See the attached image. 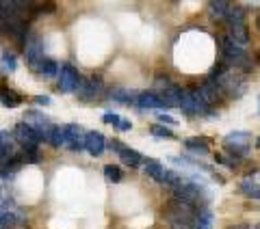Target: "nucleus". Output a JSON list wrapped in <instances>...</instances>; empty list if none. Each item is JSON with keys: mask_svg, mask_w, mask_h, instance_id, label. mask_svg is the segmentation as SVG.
<instances>
[{"mask_svg": "<svg viewBox=\"0 0 260 229\" xmlns=\"http://www.w3.org/2000/svg\"><path fill=\"white\" fill-rule=\"evenodd\" d=\"M258 147H260V136H258Z\"/></svg>", "mask_w": 260, "mask_h": 229, "instance_id": "obj_32", "label": "nucleus"}, {"mask_svg": "<svg viewBox=\"0 0 260 229\" xmlns=\"http://www.w3.org/2000/svg\"><path fill=\"white\" fill-rule=\"evenodd\" d=\"M256 229H260V225H258V227H256Z\"/></svg>", "mask_w": 260, "mask_h": 229, "instance_id": "obj_33", "label": "nucleus"}, {"mask_svg": "<svg viewBox=\"0 0 260 229\" xmlns=\"http://www.w3.org/2000/svg\"><path fill=\"white\" fill-rule=\"evenodd\" d=\"M256 26H258V30H260V15H258V20H256Z\"/></svg>", "mask_w": 260, "mask_h": 229, "instance_id": "obj_31", "label": "nucleus"}, {"mask_svg": "<svg viewBox=\"0 0 260 229\" xmlns=\"http://www.w3.org/2000/svg\"><path fill=\"white\" fill-rule=\"evenodd\" d=\"M39 73H42L44 78H54L56 73L61 71V67H59V63L56 61H52V59H44V63L39 65V69H37Z\"/></svg>", "mask_w": 260, "mask_h": 229, "instance_id": "obj_21", "label": "nucleus"}, {"mask_svg": "<svg viewBox=\"0 0 260 229\" xmlns=\"http://www.w3.org/2000/svg\"><path fill=\"white\" fill-rule=\"evenodd\" d=\"M117 154H119V158H121V160H124V162H126V165H128V167H133V169H135V167H141V165H143V162H150V160H152V158H143V156H141V154H139V151L130 149V147H126V145H121Z\"/></svg>", "mask_w": 260, "mask_h": 229, "instance_id": "obj_12", "label": "nucleus"}, {"mask_svg": "<svg viewBox=\"0 0 260 229\" xmlns=\"http://www.w3.org/2000/svg\"><path fill=\"white\" fill-rule=\"evenodd\" d=\"M80 83V73L72 67V65H63L61 67V80H59V89L61 93H72L76 91V87Z\"/></svg>", "mask_w": 260, "mask_h": 229, "instance_id": "obj_7", "label": "nucleus"}, {"mask_svg": "<svg viewBox=\"0 0 260 229\" xmlns=\"http://www.w3.org/2000/svg\"><path fill=\"white\" fill-rule=\"evenodd\" d=\"M241 193L245 195V197H249V199H260V186L254 184V182H249V179L241 184Z\"/></svg>", "mask_w": 260, "mask_h": 229, "instance_id": "obj_23", "label": "nucleus"}, {"mask_svg": "<svg viewBox=\"0 0 260 229\" xmlns=\"http://www.w3.org/2000/svg\"><path fill=\"white\" fill-rule=\"evenodd\" d=\"M109 97L115 102H121V104H137V100H139L137 91H128V89H113Z\"/></svg>", "mask_w": 260, "mask_h": 229, "instance_id": "obj_14", "label": "nucleus"}, {"mask_svg": "<svg viewBox=\"0 0 260 229\" xmlns=\"http://www.w3.org/2000/svg\"><path fill=\"white\" fill-rule=\"evenodd\" d=\"M104 124H111V126H115L117 130H121V132H128L130 128H133V124H130L128 119H124V117H119V114H115V112H107L104 114Z\"/></svg>", "mask_w": 260, "mask_h": 229, "instance_id": "obj_18", "label": "nucleus"}, {"mask_svg": "<svg viewBox=\"0 0 260 229\" xmlns=\"http://www.w3.org/2000/svg\"><path fill=\"white\" fill-rule=\"evenodd\" d=\"M158 121L160 124H167V126H176L178 124L176 117H172V114H167V112H158Z\"/></svg>", "mask_w": 260, "mask_h": 229, "instance_id": "obj_28", "label": "nucleus"}, {"mask_svg": "<svg viewBox=\"0 0 260 229\" xmlns=\"http://www.w3.org/2000/svg\"><path fill=\"white\" fill-rule=\"evenodd\" d=\"M50 145L52 147H61V145H68V141H65V130L61 126H54V132L50 136Z\"/></svg>", "mask_w": 260, "mask_h": 229, "instance_id": "obj_26", "label": "nucleus"}, {"mask_svg": "<svg viewBox=\"0 0 260 229\" xmlns=\"http://www.w3.org/2000/svg\"><path fill=\"white\" fill-rule=\"evenodd\" d=\"M24 97L18 95L15 91H11V89H7V87H0V102H3L7 108H15V106H20L22 104Z\"/></svg>", "mask_w": 260, "mask_h": 229, "instance_id": "obj_16", "label": "nucleus"}, {"mask_svg": "<svg viewBox=\"0 0 260 229\" xmlns=\"http://www.w3.org/2000/svg\"><path fill=\"white\" fill-rule=\"evenodd\" d=\"M178 106H180V110L184 114H206L208 112V104L202 100L200 91H182L180 93V100H178Z\"/></svg>", "mask_w": 260, "mask_h": 229, "instance_id": "obj_2", "label": "nucleus"}, {"mask_svg": "<svg viewBox=\"0 0 260 229\" xmlns=\"http://www.w3.org/2000/svg\"><path fill=\"white\" fill-rule=\"evenodd\" d=\"M230 3H225V0H215V3H210V15L213 18H228V13H230Z\"/></svg>", "mask_w": 260, "mask_h": 229, "instance_id": "obj_22", "label": "nucleus"}, {"mask_svg": "<svg viewBox=\"0 0 260 229\" xmlns=\"http://www.w3.org/2000/svg\"><path fill=\"white\" fill-rule=\"evenodd\" d=\"M104 175H107V179L109 182H113V184H117V182H121V169L119 167H115V165H107L104 167Z\"/></svg>", "mask_w": 260, "mask_h": 229, "instance_id": "obj_25", "label": "nucleus"}, {"mask_svg": "<svg viewBox=\"0 0 260 229\" xmlns=\"http://www.w3.org/2000/svg\"><path fill=\"white\" fill-rule=\"evenodd\" d=\"M85 149L91 154V156H100V154L107 149V138H104L100 132H87L85 136Z\"/></svg>", "mask_w": 260, "mask_h": 229, "instance_id": "obj_10", "label": "nucleus"}, {"mask_svg": "<svg viewBox=\"0 0 260 229\" xmlns=\"http://www.w3.org/2000/svg\"><path fill=\"white\" fill-rule=\"evenodd\" d=\"M150 132H152L154 136H160V138H176V134H174L169 128H165V126H152Z\"/></svg>", "mask_w": 260, "mask_h": 229, "instance_id": "obj_27", "label": "nucleus"}, {"mask_svg": "<svg viewBox=\"0 0 260 229\" xmlns=\"http://www.w3.org/2000/svg\"><path fill=\"white\" fill-rule=\"evenodd\" d=\"M15 67H18V59H15V54L5 52L3 56H0V73H3V76H9V73H13Z\"/></svg>", "mask_w": 260, "mask_h": 229, "instance_id": "obj_19", "label": "nucleus"}, {"mask_svg": "<svg viewBox=\"0 0 260 229\" xmlns=\"http://www.w3.org/2000/svg\"><path fill=\"white\" fill-rule=\"evenodd\" d=\"M35 102H37L39 106H48V104H50L52 100H50V97H48V95H37V97H35Z\"/></svg>", "mask_w": 260, "mask_h": 229, "instance_id": "obj_29", "label": "nucleus"}, {"mask_svg": "<svg viewBox=\"0 0 260 229\" xmlns=\"http://www.w3.org/2000/svg\"><path fill=\"white\" fill-rule=\"evenodd\" d=\"M143 171H145V175L154 179V182H162V177H165V169H162V165H160V162H156V160L145 162Z\"/></svg>", "mask_w": 260, "mask_h": 229, "instance_id": "obj_17", "label": "nucleus"}, {"mask_svg": "<svg viewBox=\"0 0 260 229\" xmlns=\"http://www.w3.org/2000/svg\"><path fill=\"white\" fill-rule=\"evenodd\" d=\"M162 184H167V186H172V188H178V186H182V184H184V179H182L180 173H176V171H165Z\"/></svg>", "mask_w": 260, "mask_h": 229, "instance_id": "obj_24", "label": "nucleus"}, {"mask_svg": "<svg viewBox=\"0 0 260 229\" xmlns=\"http://www.w3.org/2000/svg\"><path fill=\"white\" fill-rule=\"evenodd\" d=\"M13 138L24 147V154L39 151V143H42V138H39V134L28 124H18V126H15Z\"/></svg>", "mask_w": 260, "mask_h": 229, "instance_id": "obj_3", "label": "nucleus"}, {"mask_svg": "<svg viewBox=\"0 0 260 229\" xmlns=\"http://www.w3.org/2000/svg\"><path fill=\"white\" fill-rule=\"evenodd\" d=\"M26 56H28V65L32 69H39V65L44 63V42L42 39H30L26 46Z\"/></svg>", "mask_w": 260, "mask_h": 229, "instance_id": "obj_9", "label": "nucleus"}, {"mask_svg": "<svg viewBox=\"0 0 260 229\" xmlns=\"http://www.w3.org/2000/svg\"><path fill=\"white\" fill-rule=\"evenodd\" d=\"M102 91V80L100 78H80V83L76 87V95H78V100H83V102H91L95 100L98 95H100Z\"/></svg>", "mask_w": 260, "mask_h": 229, "instance_id": "obj_5", "label": "nucleus"}, {"mask_svg": "<svg viewBox=\"0 0 260 229\" xmlns=\"http://www.w3.org/2000/svg\"><path fill=\"white\" fill-rule=\"evenodd\" d=\"M249 141L251 134L249 132H230L225 136V147L232 156H247L249 154Z\"/></svg>", "mask_w": 260, "mask_h": 229, "instance_id": "obj_4", "label": "nucleus"}, {"mask_svg": "<svg viewBox=\"0 0 260 229\" xmlns=\"http://www.w3.org/2000/svg\"><path fill=\"white\" fill-rule=\"evenodd\" d=\"M65 130V141H68V147L72 151H83L85 149V136L87 132L80 126L76 124H70V126H63Z\"/></svg>", "mask_w": 260, "mask_h": 229, "instance_id": "obj_6", "label": "nucleus"}, {"mask_svg": "<svg viewBox=\"0 0 260 229\" xmlns=\"http://www.w3.org/2000/svg\"><path fill=\"white\" fill-rule=\"evenodd\" d=\"M215 223V214L208 208L198 210V216H195V229H213Z\"/></svg>", "mask_w": 260, "mask_h": 229, "instance_id": "obj_15", "label": "nucleus"}, {"mask_svg": "<svg viewBox=\"0 0 260 229\" xmlns=\"http://www.w3.org/2000/svg\"><path fill=\"white\" fill-rule=\"evenodd\" d=\"M198 91H200V95H202V100H204V102L210 106V104H215L217 97H219V85L215 83V80H208V83L202 85Z\"/></svg>", "mask_w": 260, "mask_h": 229, "instance_id": "obj_13", "label": "nucleus"}, {"mask_svg": "<svg viewBox=\"0 0 260 229\" xmlns=\"http://www.w3.org/2000/svg\"><path fill=\"white\" fill-rule=\"evenodd\" d=\"M137 104H139V108H152V110H158V112H162V108L167 110L165 102L160 100V95L156 91H143L139 95V100H137Z\"/></svg>", "mask_w": 260, "mask_h": 229, "instance_id": "obj_11", "label": "nucleus"}, {"mask_svg": "<svg viewBox=\"0 0 260 229\" xmlns=\"http://www.w3.org/2000/svg\"><path fill=\"white\" fill-rule=\"evenodd\" d=\"M184 147L195 151V154H200V156H206L208 154V138H186Z\"/></svg>", "mask_w": 260, "mask_h": 229, "instance_id": "obj_20", "label": "nucleus"}, {"mask_svg": "<svg viewBox=\"0 0 260 229\" xmlns=\"http://www.w3.org/2000/svg\"><path fill=\"white\" fill-rule=\"evenodd\" d=\"M228 39L237 46H245L249 42V30L245 26V20L241 22H228Z\"/></svg>", "mask_w": 260, "mask_h": 229, "instance_id": "obj_8", "label": "nucleus"}, {"mask_svg": "<svg viewBox=\"0 0 260 229\" xmlns=\"http://www.w3.org/2000/svg\"><path fill=\"white\" fill-rule=\"evenodd\" d=\"M230 229H249V227H245V225H237V227H230Z\"/></svg>", "mask_w": 260, "mask_h": 229, "instance_id": "obj_30", "label": "nucleus"}, {"mask_svg": "<svg viewBox=\"0 0 260 229\" xmlns=\"http://www.w3.org/2000/svg\"><path fill=\"white\" fill-rule=\"evenodd\" d=\"M219 48H221V63H225L228 67H245L247 65V54L241 46L232 44L228 37H219Z\"/></svg>", "mask_w": 260, "mask_h": 229, "instance_id": "obj_1", "label": "nucleus"}]
</instances>
